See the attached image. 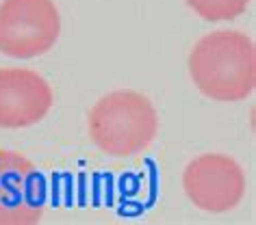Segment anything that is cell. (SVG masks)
<instances>
[{"label":"cell","mask_w":256,"mask_h":225,"mask_svg":"<svg viewBox=\"0 0 256 225\" xmlns=\"http://www.w3.org/2000/svg\"><path fill=\"white\" fill-rule=\"evenodd\" d=\"M250 0H187V4L208 22L234 20L246 11Z\"/></svg>","instance_id":"7"},{"label":"cell","mask_w":256,"mask_h":225,"mask_svg":"<svg viewBox=\"0 0 256 225\" xmlns=\"http://www.w3.org/2000/svg\"><path fill=\"white\" fill-rule=\"evenodd\" d=\"M61 17L52 0H4L0 4V52L33 59L59 39Z\"/></svg>","instance_id":"3"},{"label":"cell","mask_w":256,"mask_h":225,"mask_svg":"<svg viewBox=\"0 0 256 225\" xmlns=\"http://www.w3.org/2000/svg\"><path fill=\"white\" fill-rule=\"evenodd\" d=\"M158 117L152 102L137 91H113L89 113V137L98 150L115 158L144 152L156 137Z\"/></svg>","instance_id":"2"},{"label":"cell","mask_w":256,"mask_h":225,"mask_svg":"<svg viewBox=\"0 0 256 225\" xmlns=\"http://www.w3.org/2000/svg\"><path fill=\"white\" fill-rule=\"evenodd\" d=\"M187 197L200 210L228 212L243 199L246 176L236 160L224 154H204L187 165L182 173Z\"/></svg>","instance_id":"4"},{"label":"cell","mask_w":256,"mask_h":225,"mask_svg":"<svg viewBox=\"0 0 256 225\" xmlns=\"http://www.w3.org/2000/svg\"><path fill=\"white\" fill-rule=\"evenodd\" d=\"M52 89L40 74L20 67L0 69V128H26L52 106Z\"/></svg>","instance_id":"6"},{"label":"cell","mask_w":256,"mask_h":225,"mask_svg":"<svg viewBox=\"0 0 256 225\" xmlns=\"http://www.w3.org/2000/svg\"><path fill=\"white\" fill-rule=\"evenodd\" d=\"M189 74L210 100H246L256 87L254 41L236 30H217L202 37L191 50Z\"/></svg>","instance_id":"1"},{"label":"cell","mask_w":256,"mask_h":225,"mask_svg":"<svg viewBox=\"0 0 256 225\" xmlns=\"http://www.w3.org/2000/svg\"><path fill=\"white\" fill-rule=\"evenodd\" d=\"M44 178L22 154L0 150V225H35L42 221Z\"/></svg>","instance_id":"5"}]
</instances>
